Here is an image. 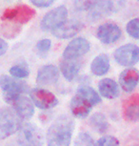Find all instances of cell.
Wrapping results in <instances>:
<instances>
[{"mask_svg":"<svg viewBox=\"0 0 139 146\" xmlns=\"http://www.w3.org/2000/svg\"><path fill=\"white\" fill-rule=\"evenodd\" d=\"M8 50V44L5 40L0 38V56H3Z\"/></svg>","mask_w":139,"mask_h":146,"instance_id":"f546056e","label":"cell"},{"mask_svg":"<svg viewBox=\"0 0 139 146\" xmlns=\"http://www.w3.org/2000/svg\"><path fill=\"white\" fill-rule=\"evenodd\" d=\"M90 48H91L90 42L85 38H74L65 48L63 57L66 59H79V57L88 53Z\"/></svg>","mask_w":139,"mask_h":146,"instance_id":"9c48e42d","label":"cell"},{"mask_svg":"<svg viewBox=\"0 0 139 146\" xmlns=\"http://www.w3.org/2000/svg\"><path fill=\"white\" fill-rule=\"evenodd\" d=\"M32 103L40 109H51L58 104V100L53 93L44 89H32L30 92Z\"/></svg>","mask_w":139,"mask_h":146,"instance_id":"ba28073f","label":"cell"},{"mask_svg":"<svg viewBox=\"0 0 139 146\" xmlns=\"http://www.w3.org/2000/svg\"><path fill=\"white\" fill-rule=\"evenodd\" d=\"M94 141L92 137L88 133H80L75 139L74 146H94Z\"/></svg>","mask_w":139,"mask_h":146,"instance_id":"d4e9b609","label":"cell"},{"mask_svg":"<svg viewBox=\"0 0 139 146\" xmlns=\"http://www.w3.org/2000/svg\"><path fill=\"white\" fill-rule=\"evenodd\" d=\"M67 17L68 11L66 7L59 6L46 13L44 17L42 18L40 26L44 31H53L56 27L60 26L62 23H64L67 20Z\"/></svg>","mask_w":139,"mask_h":146,"instance_id":"52a82bcc","label":"cell"},{"mask_svg":"<svg viewBox=\"0 0 139 146\" xmlns=\"http://www.w3.org/2000/svg\"><path fill=\"white\" fill-rule=\"evenodd\" d=\"M123 117L127 121H139V94L130 96L124 101Z\"/></svg>","mask_w":139,"mask_h":146,"instance_id":"9a60e30c","label":"cell"},{"mask_svg":"<svg viewBox=\"0 0 139 146\" xmlns=\"http://www.w3.org/2000/svg\"><path fill=\"white\" fill-rule=\"evenodd\" d=\"M92 106L94 105L91 103V101L78 94H75L70 101V111L77 118H85L88 117Z\"/></svg>","mask_w":139,"mask_h":146,"instance_id":"4fadbf2b","label":"cell"},{"mask_svg":"<svg viewBox=\"0 0 139 146\" xmlns=\"http://www.w3.org/2000/svg\"><path fill=\"white\" fill-rule=\"evenodd\" d=\"M51 40L50 39H41L40 41H38L37 44H36V51L37 53L39 54H47L49 50H50L51 48Z\"/></svg>","mask_w":139,"mask_h":146,"instance_id":"83f0119b","label":"cell"},{"mask_svg":"<svg viewBox=\"0 0 139 146\" xmlns=\"http://www.w3.org/2000/svg\"><path fill=\"white\" fill-rule=\"evenodd\" d=\"M21 125V118L14 110L10 108L0 109V139H5L18 132Z\"/></svg>","mask_w":139,"mask_h":146,"instance_id":"3957f363","label":"cell"},{"mask_svg":"<svg viewBox=\"0 0 139 146\" xmlns=\"http://www.w3.org/2000/svg\"><path fill=\"white\" fill-rule=\"evenodd\" d=\"M59 72L55 66L45 65L38 70L36 82L41 85H51L58 80Z\"/></svg>","mask_w":139,"mask_h":146,"instance_id":"2e32d148","label":"cell"},{"mask_svg":"<svg viewBox=\"0 0 139 146\" xmlns=\"http://www.w3.org/2000/svg\"><path fill=\"white\" fill-rule=\"evenodd\" d=\"M10 74L15 78H25L30 75V71L26 66L14 65L10 69Z\"/></svg>","mask_w":139,"mask_h":146,"instance_id":"603a6c76","label":"cell"},{"mask_svg":"<svg viewBox=\"0 0 139 146\" xmlns=\"http://www.w3.org/2000/svg\"><path fill=\"white\" fill-rule=\"evenodd\" d=\"M19 146H42L43 135L39 128L32 123H23L18 130Z\"/></svg>","mask_w":139,"mask_h":146,"instance_id":"5b68a950","label":"cell"},{"mask_svg":"<svg viewBox=\"0 0 139 146\" xmlns=\"http://www.w3.org/2000/svg\"><path fill=\"white\" fill-rule=\"evenodd\" d=\"M126 31L130 36L134 39H139V18H133L128 22Z\"/></svg>","mask_w":139,"mask_h":146,"instance_id":"cb8c5ba5","label":"cell"},{"mask_svg":"<svg viewBox=\"0 0 139 146\" xmlns=\"http://www.w3.org/2000/svg\"><path fill=\"white\" fill-rule=\"evenodd\" d=\"M76 94H78V95L82 96L84 98H86L87 100H89L94 106L101 102V98L98 95V93L94 88L90 86H86V85L80 86L77 89V91H76Z\"/></svg>","mask_w":139,"mask_h":146,"instance_id":"7402d4cb","label":"cell"},{"mask_svg":"<svg viewBox=\"0 0 139 146\" xmlns=\"http://www.w3.org/2000/svg\"><path fill=\"white\" fill-rule=\"evenodd\" d=\"M0 88L3 93L9 94H25L29 91V87L25 81H21L9 76H0Z\"/></svg>","mask_w":139,"mask_h":146,"instance_id":"7c38bea8","label":"cell"},{"mask_svg":"<svg viewBox=\"0 0 139 146\" xmlns=\"http://www.w3.org/2000/svg\"><path fill=\"white\" fill-rule=\"evenodd\" d=\"M94 146H119V140L114 137L105 136L98 139Z\"/></svg>","mask_w":139,"mask_h":146,"instance_id":"4316f807","label":"cell"},{"mask_svg":"<svg viewBox=\"0 0 139 146\" xmlns=\"http://www.w3.org/2000/svg\"><path fill=\"white\" fill-rule=\"evenodd\" d=\"M121 29L113 22H106L98 27L96 32L97 38L104 44L115 42L121 36Z\"/></svg>","mask_w":139,"mask_h":146,"instance_id":"30bf717a","label":"cell"},{"mask_svg":"<svg viewBox=\"0 0 139 146\" xmlns=\"http://www.w3.org/2000/svg\"><path fill=\"white\" fill-rule=\"evenodd\" d=\"M137 1H139V0H137Z\"/></svg>","mask_w":139,"mask_h":146,"instance_id":"4dcf8cb0","label":"cell"},{"mask_svg":"<svg viewBox=\"0 0 139 146\" xmlns=\"http://www.w3.org/2000/svg\"><path fill=\"white\" fill-rule=\"evenodd\" d=\"M3 98L8 104H11L15 113L21 119H30L34 114V107L32 101L23 94L3 93Z\"/></svg>","mask_w":139,"mask_h":146,"instance_id":"7a4b0ae2","label":"cell"},{"mask_svg":"<svg viewBox=\"0 0 139 146\" xmlns=\"http://www.w3.org/2000/svg\"><path fill=\"white\" fill-rule=\"evenodd\" d=\"M114 7V3L111 0H98L94 6L90 10L89 17L92 20L99 19L113 12Z\"/></svg>","mask_w":139,"mask_h":146,"instance_id":"e0dca14e","label":"cell"},{"mask_svg":"<svg viewBox=\"0 0 139 146\" xmlns=\"http://www.w3.org/2000/svg\"><path fill=\"white\" fill-rule=\"evenodd\" d=\"M82 29H83V25L79 21H76V20L67 21L66 20L64 23H62L60 26L53 29V31H51V33H53V35L57 38L67 39V38H70L76 35Z\"/></svg>","mask_w":139,"mask_h":146,"instance_id":"8fae6325","label":"cell"},{"mask_svg":"<svg viewBox=\"0 0 139 146\" xmlns=\"http://www.w3.org/2000/svg\"><path fill=\"white\" fill-rule=\"evenodd\" d=\"M98 91L103 98L114 100L119 96V87L113 79L103 78L98 83Z\"/></svg>","mask_w":139,"mask_h":146,"instance_id":"ac0fdd59","label":"cell"},{"mask_svg":"<svg viewBox=\"0 0 139 146\" xmlns=\"http://www.w3.org/2000/svg\"><path fill=\"white\" fill-rule=\"evenodd\" d=\"M35 15V10L28 5H17L15 7L8 8L4 11L1 19L14 24H26L32 20Z\"/></svg>","mask_w":139,"mask_h":146,"instance_id":"277c9868","label":"cell"},{"mask_svg":"<svg viewBox=\"0 0 139 146\" xmlns=\"http://www.w3.org/2000/svg\"><path fill=\"white\" fill-rule=\"evenodd\" d=\"M81 68L80 59H62L60 62V70L64 78L72 81L77 76Z\"/></svg>","mask_w":139,"mask_h":146,"instance_id":"d6986e66","label":"cell"},{"mask_svg":"<svg viewBox=\"0 0 139 146\" xmlns=\"http://www.w3.org/2000/svg\"><path fill=\"white\" fill-rule=\"evenodd\" d=\"M90 125L98 133H105L109 128L107 118L102 113H95L90 118Z\"/></svg>","mask_w":139,"mask_h":146,"instance_id":"44dd1931","label":"cell"},{"mask_svg":"<svg viewBox=\"0 0 139 146\" xmlns=\"http://www.w3.org/2000/svg\"><path fill=\"white\" fill-rule=\"evenodd\" d=\"M114 59L119 65L130 67L139 61V47L134 44H125L114 52Z\"/></svg>","mask_w":139,"mask_h":146,"instance_id":"8992f818","label":"cell"},{"mask_svg":"<svg viewBox=\"0 0 139 146\" xmlns=\"http://www.w3.org/2000/svg\"><path fill=\"white\" fill-rule=\"evenodd\" d=\"M98 0H74V7L77 11H88L94 6Z\"/></svg>","mask_w":139,"mask_h":146,"instance_id":"484cf974","label":"cell"},{"mask_svg":"<svg viewBox=\"0 0 139 146\" xmlns=\"http://www.w3.org/2000/svg\"><path fill=\"white\" fill-rule=\"evenodd\" d=\"M139 82V71L135 68H128L119 76V83L125 92H132Z\"/></svg>","mask_w":139,"mask_h":146,"instance_id":"5bb4252c","label":"cell"},{"mask_svg":"<svg viewBox=\"0 0 139 146\" xmlns=\"http://www.w3.org/2000/svg\"><path fill=\"white\" fill-rule=\"evenodd\" d=\"M32 4L38 8H47L51 6L55 0H30Z\"/></svg>","mask_w":139,"mask_h":146,"instance_id":"f1b7e54d","label":"cell"},{"mask_svg":"<svg viewBox=\"0 0 139 146\" xmlns=\"http://www.w3.org/2000/svg\"><path fill=\"white\" fill-rule=\"evenodd\" d=\"M110 66L109 56L105 54H101L92 60L91 64V71L94 75L101 76L108 73L110 70Z\"/></svg>","mask_w":139,"mask_h":146,"instance_id":"ffe728a7","label":"cell"},{"mask_svg":"<svg viewBox=\"0 0 139 146\" xmlns=\"http://www.w3.org/2000/svg\"><path fill=\"white\" fill-rule=\"evenodd\" d=\"M73 127V121L66 115L55 119L47 132L48 146H70Z\"/></svg>","mask_w":139,"mask_h":146,"instance_id":"6da1fadb","label":"cell"}]
</instances>
